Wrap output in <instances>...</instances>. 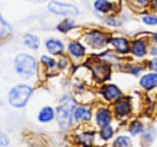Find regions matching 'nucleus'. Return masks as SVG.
<instances>
[{
    "mask_svg": "<svg viewBox=\"0 0 157 147\" xmlns=\"http://www.w3.org/2000/svg\"><path fill=\"white\" fill-rule=\"evenodd\" d=\"M143 22H144L147 25H156L157 24V17L156 16H153V15H147V16H144L143 17Z\"/></svg>",
    "mask_w": 157,
    "mask_h": 147,
    "instance_id": "nucleus-26",
    "label": "nucleus"
},
{
    "mask_svg": "<svg viewBox=\"0 0 157 147\" xmlns=\"http://www.w3.org/2000/svg\"><path fill=\"white\" fill-rule=\"evenodd\" d=\"M86 41L92 47H101L106 43L107 39H106V35L104 33L99 32V31H92L87 35Z\"/></svg>",
    "mask_w": 157,
    "mask_h": 147,
    "instance_id": "nucleus-5",
    "label": "nucleus"
},
{
    "mask_svg": "<svg viewBox=\"0 0 157 147\" xmlns=\"http://www.w3.org/2000/svg\"><path fill=\"white\" fill-rule=\"evenodd\" d=\"M68 52L71 53L72 56L79 58V57H82L85 55V47L78 42H71L68 44Z\"/></svg>",
    "mask_w": 157,
    "mask_h": 147,
    "instance_id": "nucleus-13",
    "label": "nucleus"
},
{
    "mask_svg": "<svg viewBox=\"0 0 157 147\" xmlns=\"http://www.w3.org/2000/svg\"><path fill=\"white\" fill-rule=\"evenodd\" d=\"M104 96L107 100H117L121 97V91L116 86L107 85L104 87Z\"/></svg>",
    "mask_w": 157,
    "mask_h": 147,
    "instance_id": "nucleus-11",
    "label": "nucleus"
},
{
    "mask_svg": "<svg viewBox=\"0 0 157 147\" xmlns=\"http://www.w3.org/2000/svg\"><path fill=\"white\" fill-rule=\"evenodd\" d=\"M56 116V112L52 106H44L43 108H41L39 115H37V120L41 124H47L50 122Z\"/></svg>",
    "mask_w": 157,
    "mask_h": 147,
    "instance_id": "nucleus-6",
    "label": "nucleus"
},
{
    "mask_svg": "<svg viewBox=\"0 0 157 147\" xmlns=\"http://www.w3.org/2000/svg\"><path fill=\"white\" fill-rule=\"evenodd\" d=\"M111 116H110V113L106 108H99L96 113V122L99 127H106L109 125Z\"/></svg>",
    "mask_w": 157,
    "mask_h": 147,
    "instance_id": "nucleus-8",
    "label": "nucleus"
},
{
    "mask_svg": "<svg viewBox=\"0 0 157 147\" xmlns=\"http://www.w3.org/2000/svg\"><path fill=\"white\" fill-rule=\"evenodd\" d=\"M132 51L136 56H138V57L144 56L145 53H147V46H145V43L143 41H141V40H137V41L132 42Z\"/></svg>",
    "mask_w": 157,
    "mask_h": 147,
    "instance_id": "nucleus-14",
    "label": "nucleus"
},
{
    "mask_svg": "<svg viewBox=\"0 0 157 147\" xmlns=\"http://www.w3.org/2000/svg\"><path fill=\"white\" fill-rule=\"evenodd\" d=\"M9 144H10V139H9V137L4 132H2V131L0 130V146L6 147V146H9Z\"/></svg>",
    "mask_w": 157,
    "mask_h": 147,
    "instance_id": "nucleus-25",
    "label": "nucleus"
},
{
    "mask_svg": "<svg viewBox=\"0 0 157 147\" xmlns=\"http://www.w3.org/2000/svg\"><path fill=\"white\" fill-rule=\"evenodd\" d=\"M73 27H74V22L71 21V19H64V21H62L57 26V29L60 31V32H67Z\"/></svg>",
    "mask_w": 157,
    "mask_h": 147,
    "instance_id": "nucleus-20",
    "label": "nucleus"
},
{
    "mask_svg": "<svg viewBox=\"0 0 157 147\" xmlns=\"http://www.w3.org/2000/svg\"><path fill=\"white\" fill-rule=\"evenodd\" d=\"M33 93V88L26 84H19L13 87L9 92V102L13 108H23L28 103Z\"/></svg>",
    "mask_w": 157,
    "mask_h": 147,
    "instance_id": "nucleus-2",
    "label": "nucleus"
},
{
    "mask_svg": "<svg viewBox=\"0 0 157 147\" xmlns=\"http://www.w3.org/2000/svg\"><path fill=\"white\" fill-rule=\"evenodd\" d=\"M76 102L73 98L64 97L56 108V116L60 128L68 129L73 124Z\"/></svg>",
    "mask_w": 157,
    "mask_h": 147,
    "instance_id": "nucleus-1",
    "label": "nucleus"
},
{
    "mask_svg": "<svg viewBox=\"0 0 157 147\" xmlns=\"http://www.w3.org/2000/svg\"><path fill=\"white\" fill-rule=\"evenodd\" d=\"M74 118L76 121H88L91 119V112L86 108H77L74 112Z\"/></svg>",
    "mask_w": 157,
    "mask_h": 147,
    "instance_id": "nucleus-10",
    "label": "nucleus"
},
{
    "mask_svg": "<svg viewBox=\"0 0 157 147\" xmlns=\"http://www.w3.org/2000/svg\"><path fill=\"white\" fill-rule=\"evenodd\" d=\"M33 1H35V2H44V1H46V0H33Z\"/></svg>",
    "mask_w": 157,
    "mask_h": 147,
    "instance_id": "nucleus-29",
    "label": "nucleus"
},
{
    "mask_svg": "<svg viewBox=\"0 0 157 147\" xmlns=\"http://www.w3.org/2000/svg\"><path fill=\"white\" fill-rule=\"evenodd\" d=\"M151 68L153 71H155L156 74H157V59H153L151 61Z\"/></svg>",
    "mask_w": 157,
    "mask_h": 147,
    "instance_id": "nucleus-27",
    "label": "nucleus"
},
{
    "mask_svg": "<svg viewBox=\"0 0 157 147\" xmlns=\"http://www.w3.org/2000/svg\"><path fill=\"white\" fill-rule=\"evenodd\" d=\"M91 68L93 69L95 76L99 80H105L108 76V74H109V69L103 62H96L94 64V67H91Z\"/></svg>",
    "mask_w": 157,
    "mask_h": 147,
    "instance_id": "nucleus-9",
    "label": "nucleus"
},
{
    "mask_svg": "<svg viewBox=\"0 0 157 147\" xmlns=\"http://www.w3.org/2000/svg\"><path fill=\"white\" fill-rule=\"evenodd\" d=\"M46 48L52 55H60L62 54L64 46L62 42L56 39H49L46 41Z\"/></svg>",
    "mask_w": 157,
    "mask_h": 147,
    "instance_id": "nucleus-7",
    "label": "nucleus"
},
{
    "mask_svg": "<svg viewBox=\"0 0 157 147\" xmlns=\"http://www.w3.org/2000/svg\"><path fill=\"white\" fill-rule=\"evenodd\" d=\"M93 139H94V134L91 132H83L77 137L78 143L83 146H86V147L91 146L92 142H93Z\"/></svg>",
    "mask_w": 157,
    "mask_h": 147,
    "instance_id": "nucleus-18",
    "label": "nucleus"
},
{
    "mask_svg": "<svg viewBox=\"0 0 157 147\" xmlns=\"http://www.w3.org/2000/svg\"><path fill=\"white\" fill-rule=\"evenodd\" d=\"M140 85L145 89H151L157 85V74H147L141 79Z\"/></svg>",
    "mask_w": 157,
    "mask_h": 147,
    "instance_id": "nucleus-12",
    "label": "nucleus"
},
{
    "mask_svg": "<svg viewBox=\"0 0 157 147\" xmlns=\"http://www.w3.org/2000/svg\"><path fill=\"white\" fill-rule=\"evenodd\" d=\"M114 110H116L117 114L123 116V115H126L130 112V104L127 100H120V101L116 104Z\"/></svg>",
    "mask_w": 157,
    "mask_h": 147,
    "instance_id": "nucleus-17",
    "label": "nucleus"
},
{
    "mask_svg": "<svg viewBox=\"0 0 157 147\" xmlns=\"http://www.w3.org/2000/svg\"><path fill=\"white\" fill-rule=\"evenodd\" d=\"M24 43H25L29 48L34 50V51H36L37 48L40 47L39 38H37L36 35H30V33L24 35Z\"/></svg>",
    "mask_w": 157,
    "mask_h": 147,
    "instance_id": "nucleus-16",
    "label": "nucleus"
},
{
    "mask_svg": "<svg viewBox=\"0 0 157 147\" xmlns=\"http://www.w3.org/2000/svg\"><path fill=\"white\" fill-rule=\"evenodd\" d=\"M41 63L43 64L44 67H46L48 70H49V69H54L55 67L57 66L56 60L49 56H46V55H43V56L41 57Z\"/></svg>",
    "mask_w": 157,
    "mask_h": 147,
    "instance_id": "nucleus-21",
    "label": "nucleus"
},
{
    "mask_svg": "<svg viewBox=\"0 0 157 147\" xmlns=\"http://www.w3.org/2000/svg\"><path fill=\"white\" fill-rule=\"evenodd\" d=\"M142 129H143V127H142V125H141L140 122L135 121V122H132V126H130L129 131L132 132V134L136 135V134H138V133L142 132Z\"/></svg>",
    "mask_w": 157,
    "mask_h": 147,
    "instance_id": "nucleus-23",
    "label": "nucleus"
},
{
    "mask_svg": "<svg viewBox=\"0 0 157 147\" xmlns=\"http://www.w3.org/2000/svg\"><path fill=\"white\" fill-rule=\"evenodd\" d=\"M137 2H138L139 4H141V6H147V3H149V0H136Z\"/></svg>",
    "mask_w": 157,
    "mask_h": 147,
    "instance_id": "nucleus-28",
    "label": "nucleus"
},
{
    "mask_svg": "<svg viewBox=\"0 0 157 147\" xmlns=\"http://www.w3.org/2000/svg\"><path fill=\"white\" fill-rule=\"evenodd\" d=\"M15 71L23 79L27 80L35 74L37 69V63L34 57L28 54H19L14 60Z\"/></svg>",
    "mask_w": 157,
    "mask_h": 147,
    "instance_id": "nucleus-3",
    "label": "nucleus"
},
{
    "mask_svg": "<svg viewBox=\"0 0 157 147\" xmlns=\"http://www.w3.org/2000/svg\"><path fill=\"white\" fill-rule=\"evenodd\" d=\"M48 10L52 12L54 14L57 15H63V16H67V15H78L79 11L75 6L67 3H62V2L58 1H52L49 2L48 6Z\"/></svg>",
    "mask_w": 157,
    "mask_h": 147,
    "instance_id": "nucleus-4",
    "label": "nucleus"
},
{
    "mask_svg": "<svg viewBox=\"0 0 157 147\" xmlns=\"http://www.w3.org/2000/svg\"><path fill=\"white\" fill-rule=\"evenodd\" d=\"M130 145L132 143L127 137H119L113 143V147H130Z\"/></svg>",
    "mask_w": 157,
    "mask_h": 147,
    "instance_id": "nucleus-22",
    "label": "nucleus"
},
{
    "mask_svg": "<svg viewBox=\"0 0 157 147\" xmlns=\"http://www.w3.org/2000/svg\"><path fill=\"white\" fill-rule=\"evenodd\" d=\"M94 8L99 12H107L112 8V3L108 0H96L94 2Z\"/></svg>",
    "mask_w": 157,
    "mask_h": 147,
    "instance_id": "nucleus-19",
    "label": "nucleus"
},
{
    "mask_svg": "<svg viewBox=\"0 0 157 147\" xmlns=\"http://www.w3.org/2000/svg\"><path fill=\"white\" fill-rule=\"evenodd\" d=\"M111 42H112V45L120 53H127L129 51L128 42L125 39H123V38H113Z\"/></svg>",
    "mask_w": 157,
    "mask_h": 147,
    "instance_id": "nucleus-15",
    "label": "nucleus"
},
{
    "mask_svg": "<svg viewBox=\"0 0 157 147\" xmlns=\"http://www.w3.org/2000/svg\"><path fill=\"white\" fill-rule=\"evenodd\" d=\"M112 133H113L112 132V129H111V127H109V126L103 127V129H101V135L104 140H109L110 137H112Z\"/></svg>",
    "mask_w": 157,
    "mask_h": 147,
    "instance_id": "nucleus-24",
    "label": "nucleus"
},
{
    "mask_svg": "<svg viewBox=\"0 0 157 147\" xmlns=\"http://www.w3.org/2000/svg\"><path fill=\"white\" fill-rule=\"evenodd\" d=\"M154 38H155V41H157V32L155 33V35H154Z\"/></svg>",
    "mask_w": 157,
    "mask_h": 147,
    "instance_id": "nucleus-30",
    "label": "nucleus"
}]
</instances>
